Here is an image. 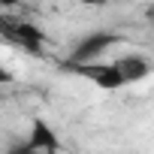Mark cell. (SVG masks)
Returning <instances> with one entry per match:
<instances>
[{
	"instance_id": "6",
	"label": "cell",
	"mask_w": 154,
	"mask_h": 154,
	"mask_svg": "<svg viewBox=\"0 0 154 154\" xmlns=\"http://www.w3.org/2000/svg\"><path fill=\"white\" fill-rule=\"evenodd\" d=\"M79 3H82V6H91V9H97V6H106L109 0H79Z\"/></svg>"
},
{
	"instance_id": "4",
	"label": "cell",
	"mask_w": 154,
	"mask_h": 154,
	"mask_svg": "<svg viewBox=\"0 0 154 154\" xmlns=\"http://www.w3.org/2000/svg\"><path fill=\"white\" fill-rule=\"evenodd\" d=\"M15 39H21L24 45H36V42H42L45 39V33L36 27V24H30V21H18V24H12V30H9Z\"/></svg>"
},
{
	"instance_id": "3",
	"label": "cell",
	"mask_w": 154,
	"mask_h": 154,
	"mask_svg": "<svg viewBox=\"0 0 154 154\" xmlns=\"http://www.w3.org/2000/svg\"><path fill=\"white\" fill-rule=\"evenodd\" d=\"M27 148H33V151H57L60 148V139H57V133L42 118H36L33 121V130H30V139H27Z\"/></svg>"
},
{
	"instance_id": "2",
	"label": "cell",
	"mask_w": 154,
	"mask_h": 154,
	"mask_svg": "<svg viewBox=\"0 0 154 154\" xmlns=\"http://www.w3.org/2000/svg\"><path fill=\"white\" fill-rule=\"evenodd\" d=\"M115 66H118V72H121L124 85L145 82L148 75H151V63H148V57H145V54H124V57H118V60H115Z\"/></svg>"
},
{
	"instance_id": "5",
	"label": "cell",
	"mask_w": 154,
	"mask_h": 154,
	"mask_svg": "<svg viewBox=\"0 0 154 154\" xmlns=\"http://www.w3.org/2000/svg\"><path fill=\"white\" fill-rule=\"evenodd\" d=\"M12 79H15V75H12V69H9L3 60H0V85H9Z\"/></svg>"
},
{
	"instance_id": "7",
	"label": "cell",
	"mask_w": 154,
	"mask_h": 154,
	"mask_svg": "<svg viewBox=\"0 0 154 154\" xmlns=\"http://www.w3.org/2000/svg\"><path fill=\"white\" fill-rule=\"evenodd\" d=\"M15 3H18V0H0V6H6V9H12Z\"/></svg>"
},
{
	"instance_id": "1",
	"label": "cell",
	"mask_w": 154,
	"mask_h": 154,
	"mask_svg": "<svg viewBox=\"0 0 154 154\" xmlns=\"http://www.w3.org/2000/svg\"><path fill=\"white\" fill-rule=\"evenodd\" d=\"M72 69L79 75H85L91 85H97L100 91H121L124 88V79H121L115 60H82Z\"/></svg>"
},
{
	"instance_id": "8",
	"label": "cell",
	"mask_w": 154,
	"mask_h": 154,
	"mask_svg": "<svg viewBox=\"0 0 154 154\" xmlns=\"http://www.w3.org/2000/svg\"><path fill=\"white\" fill-rule=\"evenodd\" d=\"M27 3H39V0H27Z\"/></svg>"
}]
</instances>
